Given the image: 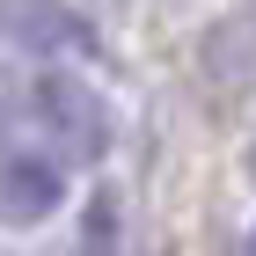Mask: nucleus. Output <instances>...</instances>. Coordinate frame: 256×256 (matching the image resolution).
Returning a JSON list of instances; mask_svg holds the SVG:
<instances>
[{"instance_id":"f257e3e1","label":"nucleus","mask_w":256,"mask_h":256,"mask_svg":"<svg viewBox=\"0 0 256 256\" xmlns=\"http://www.w3.org/2000/svg\"><path fill=\"white\" fill-rule=\"evenodd\" d=\"M22 139H37L66 168H96L110 154V102L74 66H37L22 80Z\"/></svg>"},{"instance_id":"f03ea898","label":"nucleus","mask_w":256,"mask_h":256,"mask_svg":"<svg viewBox=\"0 0 256 256\" xmlns=\"http://www.w3.org/2000/svg\"><path fill=\"white\" fill-rule=\"evenodd\" d=\"M66 168L52 146H37V139H15L8 146V168H0V212H8V227H44V220L66 205Z\"/></svg>"},{"instance_id":"7ed1b4c3","label":"nucleus","mask_w":256,"mask_h":256,"mask_svg":"<svg viewBox=\"0 0 256 256\" xmlns=\"http://www.w3.org/2000/svg\"><path fill=\"white\" fill-rule=\"evenodd\" d=\"M8 37L30 66H74V59H102L96 30L66 8V0H15L8 8Z\"/></svg>"},{"instance_id":"20e7f679","label":"nucleus","mask_w":256,"mask_h":256,"mask_svg":"<svg viewBox=\"0 0 256 256\" xmlns=\"http://www.w3.org/2000/svg\"><path fill=\"white\" fill-rule=\"evenodd\" d=\"M80 256H124V205L110 190L80 205Z\"/></svg>"},{"instance_id":"39448f33","label":"nucleus","mask_w":256,"mask_h":256,"mask_svg":"<svg viewBox=\"0 0 256 256\" xmlns=\"http://www.w3.org/2000/svg\"><path fill=\"white\" fill-rule=\"evenodd\" d=\"M242 256H256V227H249V242H242Z\"/></svg>"}]
</instances>
